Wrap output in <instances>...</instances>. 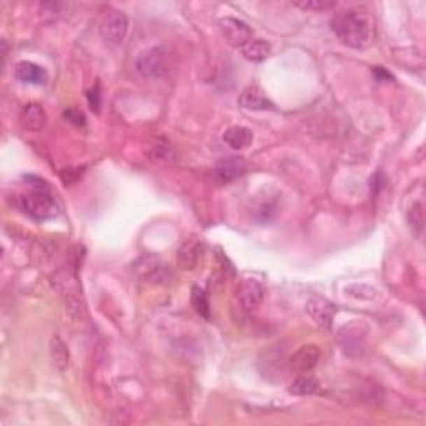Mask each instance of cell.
I'll list each match as a JSON object with an SVG mask.
<instances>
[{
	"mask_svg": "<svg viewBox=\"0 0 426 426\" xmlns=\"http://www.w3.org/2000/svg\"><path fill=\"white\" fill-rule=\"evenodd\" d=\"M132 270H134V274L137 275L140 280L148 283L160 285V283H166L170 280L169 267H166L160 258L153 257V255L140 257L139 260L134 262Z\"/></svg>",
	"mask_w": 426,
	"mask_h": 426,
	"instance_id": "obj_4",
	"label": "cell"
},
{
	"mask_svg": "<svg viewBox=\"0 0 426 426\" xmlns=\"http://www.w3.org/2000/svg\"><path fill=\"white\" fill-rule=\"evenodd\" d=\"M192 305L195 308L197 313L204 316L205 320H210V306H208V298H206L205 292L200 287L192 288Z\"/></svg>",
	"mask_w": 426,
	"mask_h": 426,
	"instance_id": "obj_19",
	"label": "cell"
},
{
	"mask_svg": "<svg viewBox=\"0 0 426 426\" xmlns=\"http://www.w3.org/2000/svg\"><path fill=\"white\" fill-rule=\"evenodd\" d=\"M204 255V243L199 239L187 240L178 250V267L182 270H193L197 269Z\"/></svg>",
	"mask_w": 426,
	"mask_h": 426,
	"instance_id": "obj_11",
	"label": "cell"
},
{
	"mask_svg": "<svg viewBox=\"0 0 426 426\" xmlns=\"http://www.w3.org/2000/svg\"><path fill=\"white\" fill-rule=\"evenodd\" d=\"M129 32V19L124 12H112L105 17L100 27V34L105 42L112 43V45H120L125 41V35Z\"/></svg>",
	"mask_w": 426,
	"mask_h": 426,
	"instance_id": "obj_6",
	"label": "cell"
},
{
	"mask_svg": "<svg viewBox=\"0 0 426 426\" xmlns=\"http://www.w3.org/2000/svg\"><path fill=\"white\" fill-rule=\"evenodd\" d=\"M25 212L35 220H50L59 213V205L48 188H35L22 200Z\"/></svg>",
	"mask_w": 426,
	"mask_h": 426,
	"instance_id": "obj_3",
	"label": "cell"
},
{
	"mask_svg": "<svg viewBox=\"0 0 426 426\" xmlns=\"http://www.w3.org/2000/svg\"><path fill=\"white\" fill-rule=\"evenodd\" d=\"M263 297H265V290L257 280L247 278L243 280L239 288V300L243 306V310L253 311L262 305Z\"/></svg>",
	"mask_w": 426,
	"mask_h": 426,
	"instance_id": "obj_9",
	"label": "cell"
},
{
	"mask_svg": "<svg viewBox=\"0 0 426 426\" xmlns=\"http://www.w3.org/2000/svg\"><path fill=\"white\" fill-rule=\"evenodd\" d=\"M87 99H89V105L92 111L99 112L100 108V94H99V87H95V89L89 90V94H87Z\"/></svg>",
	"mask_w": 426,
	"mask_h": 426,
	"instance_id": "obj_23",
	"label": "cell"
},
{
	"mask_svg": "<svg viewBox=\"0 0 426 426\" xmlns=\"http://www.w3.org/2000/svg\"><path fill=\"white\" fill-rule=\"evenodd\" d=\"M270 43L262 41V38H252L247 45L241 47V54L248 62H263L270 55Z\"/></svg>",
	"mask_w": 426,
	"mask_h": 426,
	"instance_id": "obj_17",
	"label": "cell"
},
{
	"mask_svg": "<svg viewBox=\"0 0 426 426\" xmlns=\"http://www.w3.org/2000/svg\"><path fill=\"white\" fill-rule=\"evenodd\" d=\"M245 172H247V162L239 157L223 158L215 166V175L220 182H232V180L241 177Z\"/></svg>",
	"mask_w": 426,
	"mask_h": 426,
	"instance_id": "obj_12",
	"label": "cell"
},
{
	"mask_svg": "<svg viewBox=\"0 0 426 426\" xmlns=\"http://www.w3.org/2000/svg\"><path fill=\"white\" fill-rule=\"evenodd\" d=\"M330 25L336 37L351 48H367L375 41V19L367 8L355 7L338 12Z\"/></svg>",
	"mask_w": 426,
	"mask_h": 426,
	"instance_id": "obj_1",
	"label": "cell"
},
{
	"mask_svg": "<svg viewBox=\"0 0 426 426\" xmlns=\"http://www.w3.org/2000/svg\"><path fill=\"white\" fill-rule=\"evenodd\" d=\"M50 358H52V364H54L59 371H65L69 368L70 351H69L67 343H65L62 338H59V336L52 338Z\"/></svg>",
	"mask_w": 426,
	"mask_h": 426,
	"instance_id": "obj_16",
	"label": "cell"
},
{
	"mask_svg": "<svg viewBox=\"0 0 426 426\" xmlns=\"http://www.w3.org/2000/svg\"><path fill=\"white\" fill-rule=\"evenodd\" d=\"M297 7L303 8V10H332L336 7V2L333 0H306V2H295Z\"/></svg>",
	"mask_w": 426,
	"mask_h": 426,
	"instance_id": "obj_20",
	"label": "cell"
},
{
	"mask_svg": "<svg viewBox=\"0 0 426 426\" xmlns=\"http://www.w3.org/2000/svg\"><path fill=\"white\" fill-rule=\"evenodd\" d=\"M135 69L143 78H162L172 69V55L165 47H152L139 55Z\"/></svg>",
	"mask_w": 426,
	"mask_h": 426,
	"instance_id": "obj_2",
	"label": "cell"
},
{
	"mask_svg": "<svg viewBox=\"0 0 426 426\" xmlns=\"http://www.w3.org/2000/svg\"><path fill=\"white\" fill-rule=\"evenodd\" d=\"M408 222H410V225L413 230H416L420 234L421 230H423L425 227V210L423 205L416 204L413 205V208L410 210V213H408Z\"/></svg>",
	"mask_w": 426,
	"mask_h": 426,
	"instance_id": "obj_21",
	"label": "cell"
},
{
	"mask_svg": "<svg viewBox=\"0 0 426 426\" xmlns=\"http://www.w3.org/2000/svg\"><path fill=\"white\" fill-rule=\"evenodd\" d=\"M239 104L247 111H271L274 108V104L257 87H250V89L243 90V94L239 99Z\"/></svg>",
	"mask_w": 426,
	"mask_h": 426,
	"instance_id": "obj_15",
	"label": "cell"
},
{
	"mask_svg": "<svg viewBox=\"0 0 426 426\" xmlns=\"http://www.w3.org/2000/svg\"><path fill=\"white\" fill-rule=\"evenodd\" d=\"M306 313L310 315V318L318 325L320 328L325 332L332 330L333 318L336 315V306L333 305L332 301H328L327 298L323 297H311L308 301H306Z\"/></svg>",
	"mask_w": 426,
	"mask_h": 426,
	"instance_id": "obj_5",
	"label": "cell"
},
{
	"mask_svg": "<svg viewBox=\"0 0 426 426\" xmlns=\"http://www.w3.org/2000/svg\"><path fill=\"white\" fill-rule=\"evenodd\" d=\"M14 73L17 80H20L22 83H30V85H43L48 80L47 70L42 65L27 62V60H22V62L17 64Z\"/></svg>",
	"mask_w": 426,
	"mask_h": 426,
	"instance_id": "obj_10",
	"label": "cell"
},
{
	"mask_svg": "<svg viewBox=\"0 0 426 426\" xmlns=\"http://www.w3.org/2000/svg\"><path fill=\"white\" fill-rule=\"evenodd\" d=\"M220 29L227 42L234 47H243L253 38V32L247 22L235 19V17H223Z\"/></svg>",
	"mask_w": 426,
	"mask_h": 426,
	"instance_id": "obj_7",
	"label": "cell"
},
{
	"mask_svg": "<svg viewBox=\"0 0 426 426\" xmlns=\"http://www.w3.org/2000/svg\"><path fill=\"white\" fill-rule=\"evenodd\" d=\"M223 142L234 150H245L253 142V132L243 125L228 127L223 132Z\"/></svg>",
	"mask_w": 426,
	"mask_h": 426,
	"instance_id": "obj_14",
	"label": "cell"
},
{
	"mask_svg": "<svg viewBox=\"0 0 426 426\" xmlns=\"http://www.w3.org/2000/svg\"><path fill=\"white\" fill-rule=\"evenodd\" d=\"M65 118H69V122H72V124L76 125L85 124V117H83V113L77 111V108H70V111L65 112Z\"/></svg>",
	"mask_w": 426,
	"mask_h": 426,
	"instance_id": "obj_22",
	"label": "cell"
},
{
	"mask_svg": "<svg viewBox=\"0 0 426 426\" xmlns=\"http://www.w3.org/2000/svg\"><path fill=\"white\" fill-rule=\"evenodd\" d=\"M20 122L30 132H41L47 125V113L41 104H27L20 112Z\"/></svg>",
	"mask_w": 426,
	"mask_h": 426,
	"instance_id": "obj_13",
	"label": "cell"
},
{
	"mask_svg": "<svg viewBox=\"0 0 426 426\" xmlns=\"http://www.w3.org/2000/svg\"><path fill=\"white\" fill-rule=\"evenodd\" d=\"M288 392L297 397H308V395H315L320 392V383L311 376H300L290 385Z\"/></svg>",
	"mask_w": 426,
	"mask_h": 426,
	"instance_id": "obj_18",
	"label": "cell"
},
{
	"mask_svg": "<svg viewBox=\"0 0 426 426\" xmlns=\"http://www.w3.org/2000/svg\"><path fill=\"white\" fill-rule=\"evenodd\" d=\"M320 358H322V350L313 343H308L303 345L301 348H298L295 353H293L292 360H290V364H292L293 370L300 373H308L318 364Z\"/></svg>",
	"mask_w": 426,
	"mask_h": 426,
	"instance_id": "obj_8",
	"label": "cell"
}]
</instances>
